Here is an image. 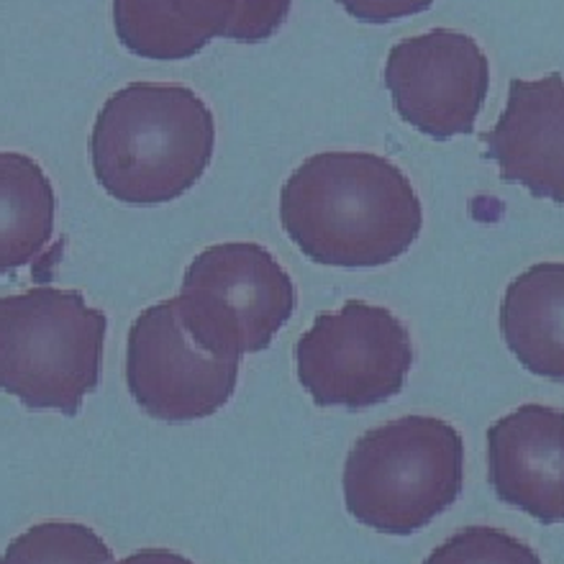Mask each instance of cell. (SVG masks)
I'll return each mask as SVG.
<instances>
[{"label":"cell","mask_w":564,"mask_h":564,"mask_svg":"<svg viewBox=\"0 0 564 564\" xmlns=\"http://www.w3.org/2000/svg\"><path fill=\"white\" fill-rule=\"evenodd\" d=\"M280 221L311 262L382 268L419 239L423 208L405 172L386 156L321 152L282 185Z\"/></svg>","instance_id":"obj_1"},{"label":"cell","mask_w":564,"mask_h":564,"mask_svg":"<svg viewBox=\"0 0 564 564\" xmlns=\"http://www.w3.org/2000/svg\"><path fill=\"white\" fill-rule=\"evenodd\" d=\"M214 147V113L198 93L172 83H131L100 108L90 160L111 198L160 206L198 183Z\"/></svg>","instance_id":"obj_2"},{"label":"cell","mask_w":564,"mask_h":564,"mask_svg":"<svg viewBox=\"0 0 564 564\" xmlns=\"http://www.w3.org/2000/svg\"><path fill=\"white\" fill-rule=\"evenodd\" d=\"M465 438L449 421L403 416L365 431L344 467V498L359 523L409 536L457 503Z\"/></svg>","instance_id":"obj_3"},{"label":"cell","mask_w":564,"mask_h":564,"mask_svg":"<svg viewBox=\"0 0 564 564\" xmlns=\"http://www.w3.org/2000/svg\"><path fill=\"white\" fill-rule=\"evenodd\" d=\"M108 318L83 293L36 285L0 297V390L31 411L77 416L96 393Z\"/></svg>","instance_id":"obj_4"},{"label":"cell","mask_w":564,"mask_h":564,"mask_svg":"<svg viewBox=\"0 0 564 564\" xmlns=\"http://www.w3.org/2000/svg\"><path fill=\"white\" fill-rule=\"evenodd\" d=\"M295 285L278 257L252 241H226L195 257L177 295L191 339L208 355L264 351L295 311Z\"/></svg>","instance_id":"obj_5"},{"label":"cell","mask_w":564,"mask_h":564,"mask_svg":"<svg viewBox=\"0 0 564 564\" xmlns=\"http://www.w3.org/2000/svg\"><path fill=\"white\" fill-rule=\"evenodd\" d=\"M295 365L316 405L362 411L401 393L413 367V341L393 311L349 301L318 313L295 344Z\"/></svg>","instance_id":"obj_6"},{"label":"cell","mask_w":564,"mask_h":564,"mask_svg":"<svg viewBox=\"0 0 564 564\" xmlns=\"http://www.w3.org/2000/svg\"><path fill=\"white\" fill-rule=\"evenodd\" d=\"M239 359L208 355L185 332L177 297L149 305L127 341V386L147 416L167 423L214 416L231 401Z\"/></svg>","instance_id":"obj_7"},{"label":"cell","mask_w":564,"mask_h":564,"mask_svg":"<svg viewBox=\"0 0 564 564\" xmlns=\"http://www.w3.org/2000/svg\"><path fill=\"white\" fill-rule=\"evenodd\" d=\"M386 85L405 123L446 141L475 131L490 90V62L473 36L434 29L390 50Z\"/></svg>","instance_id":"obj_8"},{"label":"cell","mask_w":564,"mask_h":564,"mask_svg":"<svg viewBox=\"0 0 564 564\" xmlns=\"http://www.w3.org/2000/svg\"><path fill=\"white\" fill-rule=\"evenodd\" d=\"M293 0H113V26L131 54L156 62L195 57L210 39L268 42Z\"/></svg>","instance_id":"obj_9"},{"label":"cell","mask_w":564,"mask_h":564,"mask_svg":"<svg viewBox=\"0 0 564 564\" xmlns=\"http://www.w3.org/2000/svg\"><path fill=\"white\" fill-rule=\"evenodd\" d=\"M488 480L544 527L564 521V411L527 403L488 429Z\"/></svg>","instance_id":"obj_10"},{"label":"cell","mask_w":564,"mask_h":564,"mask_svg":"<svg viewBox=\"0 0 564 564\" xmlns=\"http://www.w3.org/2000/svg\"><path fill=\"white\" fill-rule=\"evenodd\" d=\"M485 160L496 162L503 183L523 185L536 198L564 203V77L511 80L508 104L480 137Z\"/></svg>","instance_id":"obj_11"},{"label":"cell","mask_w":564,"mask_h":564,"mask_svg":"<svg viewBox=\"0 0 564 564\" xmlns=\"http://www.w3.org/2000/svg\"><path fill=\"white\" fill-rule=\"evenodd\" d=\"M500 334L529 372L564 382V262H539L508 285Z\"/></svg>","instance_id":"obj_12"},{"label":"cell","mask_w":564,"mask_h":564,"mask_svg":"<svg viewBox=\"0 0 564 564\" xmlns=\"http://www.w3.org/2000/svg\"><path fill=\"white\" fill-rule=\"evenodd\" d=\"M57 198L36 160L0 152V278L31 264L54 237Z\"/></svg>","instance_id":"obj_13"},{"label":"cell","mask_w":564,"mask_h":564,"mask_svg":"<svg viewBox=\"0 0 564 564\" xmlns=\"http://www.w3.org/2000/svg\"><path fill=\"white\" fill-rule=\"evenodd\" d=\"M0 564H116L100 534L85 523L44 521L6 546Z\"/></svg>","instance_id":"obj_14"},{"label":"cell","mask_w":564,"mask_h":564,"mask_svg":"<svg viewBox=\"0 0 564 564\" xmlns=\"http://www.w3.org/2000/svg\"><path fill=\"white\" fill-rule=\"evenodd\" d=\"M423 564H542L527 542L492 527H467L446 539Z\"/></svg>","instance_id":"obj_15"},{"label":"cell","mask_w":564,"mask_h":564,"mask_svg":"<svg viewBox=\"0 0 564 564\" xmlns=\"http://www.w3.org/2000/svg\"><path fill=\"white\" fill-rule=\"evenodd\" d=\"M351 19L362 23H390L429 11L434 0H336Z\"/></svg>","instance_id":"obj_16"},{"label":"cell","mask_w":564,"mask_h":564,"mask_svg":"<svg viewBox=\"0 0 564 564\" xmlns=\"http://www.w3.org/2000/svg\"><path fill=\"white\" fill-rule=\"evenodd\" d=\"M119 564H193L187 557L170 550H141L137 554H129L127 560Z\"/></svg>","instance_id":"obj_17"}]
</instances>
